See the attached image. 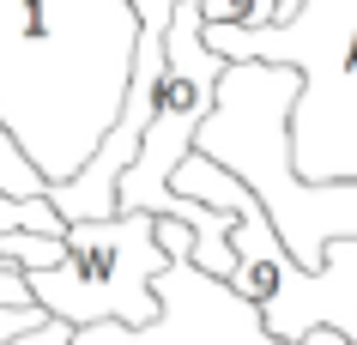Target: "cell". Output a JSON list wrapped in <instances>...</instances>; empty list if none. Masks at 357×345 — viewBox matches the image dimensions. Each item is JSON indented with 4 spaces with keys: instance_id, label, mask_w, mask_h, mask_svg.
Segmentation results:
<instances>
[{
    "instance_id": "1",
    "label": "cell",
    "mask_w": 357,
    "mask_h": 345,
    "mask_svg": "<svg viewBox=\"0 0 357 345\" xmlns=\"http://www.w3.org/2000/svg\"><path fill=\"white\" fill-rule=\"evenodd\" d=\"M133 67V0H0V121L49 188H67L109 146Z\"/></svg>"
},
{
    "instance_id": "2",
    "label": "cell",
    "mask_w": 357,
    "mask_h": 345,
    "mask_svg": "<svg viewBox=\"0 0 357 345\" xmlns=\"http://www.w3.org/2000/svg\"><path fill=\"white\" fill-rule=\"evenodd\" d=\"M225 61H273L303 73L291 121L303 182H357V0H309L279 31L206 37Z\"/></svg>"
},
{
    "instance_id": "3",
    "label": "cell",
    "mask_w": 357,
    "mask_h": 345,
    "mask_svg": "<svg viewBox=\"0 0 357 345\" xmlns=\"http://www.w3.org/2000/svg\"><path fill=\"white\" fill-rule=\"evenodd\" d=\"M158 224L164 218H151V212L67 224V267L31 273V297L67 327L121 321L133 333L158 327L164 321L158 279L176 267V254L158 243Z\"/></svg>"
},
{
    "instance_id": "4",
    "label": "cell",
    "mask_w": 357,
    "mask_h": 345,
    "mask_svg": "<svg viewBox=\"0 0 357 345\" xmlns=\"http://www.w3.org/2000/svg\"><path fill=\"white\" fill-rule=\"evenodd\" d=\"M230 61L206 43V19L200 0H182V13L169 24V73L158 91V115L151 134L133 158V170L121 176V212H151V218H176V170L194 158L200 128L218 109V85H225Z\"/></svg>"
},
{
    "instance_id": "5",
    "label": "cell",
    "mask_w": 357,
    "mask_h": 345,
    "mask_svg": "<svg viewBox=\"0 0 357 345\" xmlns=\"http://www.w3.org/2000/svg\"><path fill=\"white\" fill-rule=\"evenodd\" d=\"M158 297H164V321L133 333L121 321H97V327H73V345H279L266 333L261 309L236 297L225 279H206L194 261H176V267L158 279ZM303 345H351L339 333H315Z\"/></svg>"
},
{
    "instance_id": "6",
    "label": "cell",
    "mask_w": 357,
    "mask_h": 345,
    "mask_svg": "<svg viewBox=\"0 0 357 345\" xmlns=\"http://www.w3.org/2000/svg\"><path fill=\"white\" fill-rule=\"evenodd\" d=\"M200 19H206V37L218 31H279V0H200Z\"/></svg>"
},
{
    "instance_id": "7",
    "label": "cell",
    "mask_w": 357,
    "mask_h": 345,
    "mask_svg": "<svg viewBox=\"0 0 357 345\" xmlns=\"http://www.w3.org/2000/svg\"><path fill=\"white\" fill-rule=\"evenodd\" d=\"M0 261H6V267H19L24 279H31V273H55V267H67V236L13 230V236H0Z\"/></svg>"
},
{
    "instance_id": "8",
    "label": "cell",
    "mask_w": 357,
    "mask_h": 345,
    "mask_svg": "<svg viewBox=\"0 0 357 345\" xmlns=\"http://www.w3.org/2000/svg\"><path fill=\"white\" fill-rule=\"evenodd\" d=\"M0 194H6V200H49V182H43L37 164L24 158V146L6 134V121H0Z\"/></svg>"
}]
</instances>
